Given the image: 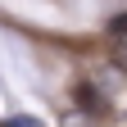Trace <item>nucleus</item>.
<instances>
[{
    "instance_id": "nucleus-4",
    "label": "nucleus",
    "mask_w": 127,
    "mask_h": 127,
    "mask_svg": "<svg viewBox=\"0 0 127 127\" xmlns=\"http://www.w3.org/2000/svg\"><path fill=\"white\" fill-rule=\"evenodd\" d=\"M114 59H118V68L127 73V41H118V55H114Z\"/></svg>"
},
{
    "instance_id": "nucleus-3",
    "label": "nucleus",
    "mask_w": 127,
    "mask_h": 127,
    "mask_svg": "<svg viewBox=\"0 0 127 127\" xmlns=\"http://www.w3.org/2000/svg\"><path fill=\"white\" fill-rule=\"evenodd\" d=\"M0 127H41L36 118H9V123H0Z\"/></svg>"
},
{
    "instance_id": "nucleus-1",
    "label": "nucleus",
    "mask_w": 127,
    "mask_h": 127,
    "mask_svg": "<svg viewBox=\"0 0 127 127\" xmlns=\"http://www.w3.org/2000/svg\"><path fill=\"white\" fill-rule=\"evenodd\" d=\"M77 104H82V114H91V118H109V95L95 86L91 77L77 82Z\"/></svg>"
},
{
    "instance_id": "nucleus-2",
    "label": "nucleus",
    "mask_w": 127,
    "mask_h": 127,
    "mask_svg": "<svg viewBox=\"0 0 127 127\" xmlns=\"http://www.w3.org/2000/svg\"><path fill=\"white\" fill-rule=\"evenodd\" d=\"M109 36H114V41H127V14H118V18H109Z\"/></svg>"
}]
</instances>
